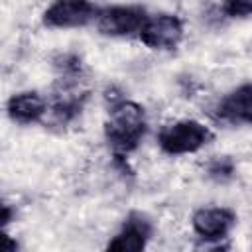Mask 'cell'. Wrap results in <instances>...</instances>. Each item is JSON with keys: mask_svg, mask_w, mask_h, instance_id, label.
I'll list each match as a JSON object with an SVG mask.
<instances>
[{"mask_svg": "<svg viewBox=\"0 0 252 252\" xmlns=\"http://www.w3.org/2000/svg\"><path fill=\"white\" fill-rule=\"evenodd\" d=\"M146 132L144 108L130 100H118L110 108V118L106 122V138L110 146L118 152L134 150Z\"/></svg>", "mask_w": 252, "mask_h": 252, "instance_id": "obj_1", "label": "cell"}, {"mask_svg": "<svg viewBox=\"0 0 252 252\" xmlns=\"http://www.w3.org/2000/svg\"><path fill=\"white\" fill-rule=\"evenodd\" d=\"M209 140L211 130L197 120H179L159 132V148L169 156L193 154Z\"/></svg>", "mask_w": 252, "mask_h": 252, "instance_id": "obj_2", "label": "cell"}, {"mask_svg": "<svg viewBox=\"0 0 252 252\" xmlns=\"http://www.w3.org/2000/svg\"><path fill=\"white\" fill-rule=\"evenodd\" d=\"M142 43L152 49H173L183 37V24L179 18L169 14H158L144 20L138 32Z\"/></svg>", "mask_w": 252, "mask_h": 252, "instance_id": "obj_3", "label": "cell"}, {"mask_svg": "<svg viewBox=\"0 0 252 252\" xmlns=\"http://www.w3.org/2000/svg\"><path fill=\"white\" fill-rule=\"evenodd\" d=\"M96 16L91 0H55L43 14V24L49 28H83Z\"/></svg>", "mask_w": 252, "mask_h": 252, "instance_id": "obj_4", "label": "cell"}, {"mask_svg": "<svg viewBox=\"0 0 252 252\" xmlns=\"http://www.w3.org/2000/svg\"><path fill=\"white\" fill-rule=\"evenodd\" d=\"M146 20L144 10L132 6H114L98 16V32L104 35H130L138 33Z\"/></svg>", "mask_w": 252, "mask_h": 252, "instance_id": "obj_5", "label": "cell"}, {"mask_svg": "<svg viewBox=\"0 0 252 252\" xmlns=\"http://www.w3.org/2000/svg\"><path fill=\"white\" fill-rule=\"evenodd\" d=\"M234 213L224 207H207L199 209L193 215V230L203 240H220L234 226Z\"/></svg>", "mask_w": 252, "mask_h": 252, "instance_id": "obj_6", "label": "cell"}, {"mask_svg": "<svg viewBox=\"0 0 252 252\" xmlns=\"http://www.w3.org/2000/svg\"><path fill=\"white\" fill-rule=\"evenodd\" d=\"M152 234V224L150 220L140 215V213H132L128 217V220L124 222L122 230L108 242V250H116V252H138L146 246L148 238Z\"/></svg>", "mask_w": 252, "mask_h": 252, "instance_id": "obj_7", "label": "cell"}, {"mask_svg": "<svg viewBox=\"0 0 252 252\" xmlns=\"http://www.w3.org/2000/svg\"><path fill=\"white\" fill-rule=\"evenodd\" d=\"M219 116L232 124H248L252 118V87L246 83L226 94L219 104Z\"/></svg>", "mask_w": 252, "mask_h": 252, "instance_id": "obj_8", "label": "cell"}, {"mask_svg": "<svg viewBox=\"0 0 252 252\" xmlns=\"http://www.w3.org/2000/svg\"><path fill=\"white\" fill-rule=\"evenodd\" d=\"M45 100L37 93H18L8 100V114L12 120L30 124L43 116Z\"/></svg>", "mask_w": 252, "mask_h": 252, "instance_id": "obj_9", "label": "cell"}, {"mask_svg": "<svg viewBox=\"0 0 252 252\" xmlns=\"http://www.w3.org/2000/svg\"><path fill=\"white\" fill-rule=\"evenodd\" d=\"M232 171H234V165L228 158H217L209 165V175L215 181H226L228 177H232Z\"/></svg>", "mask_w": 252, "mask_h": 252, "instance_id": "obj_10", "label": "cell"}, {"mask_svg": "<svg viewBox=\"0 0 252 252\" xmlns=\"http://www.w3.org/2000/svg\"><path fill=\"white\" fill-rule=\"evenodd\" d=\"M224 12L232 18H246L252 12V0H224Z\"/></svg>", "mask_w": 252, "mask_h": 252, "instance_id": "obj_11", "label": "cell"}, {"mask_svg": "<svg viewBox=\"0 0 252 252\" xmlns=\"http://www.w3.org/2000/svg\"><path fill=\"white\" fill-rule=\"evenodd\" d=\"M16 248H18L16 240H12L6 232L0 230V252H8V250H16Z\"/></svg>", "mask_w": 252, "mask_h": 252, "instance_id": "obj_12", "label": "cell"}, {"mask_svg": "<svg viewBox=\"0 0 252 252\" xmlns=\"http://www.w3.org/2000/svg\"><path fill=\"white\" fill-rule=\"evenodd\" d=\"M10 219H12V209H10L6 203L0 201V228H2L6 222H10Z\"/></svg>", "mask_w": 252, "mask_h": 252, "instance_id": "obj_13", "label": "cell"}]
</instances>
